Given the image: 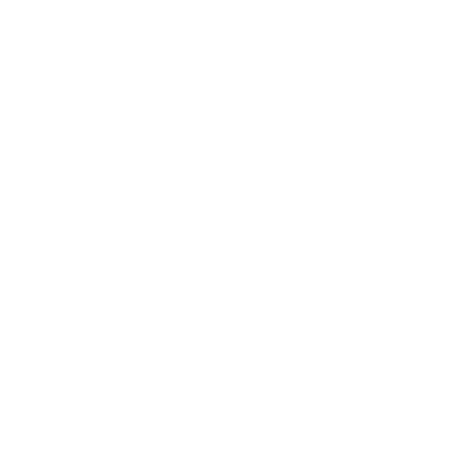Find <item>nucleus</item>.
I'll list each match as a JSON object with an SVG mask.
<instances>
[]
</instances>
